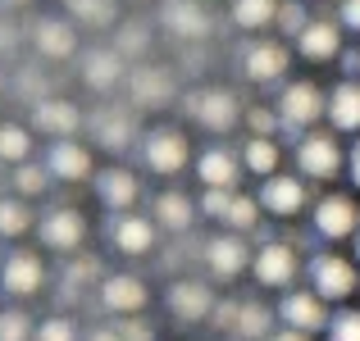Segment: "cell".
I'll return each instance as SVG.
<instances>
[{"mask_svg":"<svg viewBox=\"0 0 360 341\" xmlns=\"http://www.w3.org/2000/svg\"><path fill=\"white\" fill-rule=\"evenodd\" d=\"M274 109H278L283 128L301 137V132H315L319 123L328 119V91L319 87V82H310V78H292V82L278 87Z\"/></svg>","mask_w":360,"mask_h":341,"instance_id":"6da1fadb","label":"cell"},{"mask_svg":"<svg viewBox=\"0 0 360 341\" xmlns=\"http://www.w3.org/2000/svg\"><path fill=\"white\" fill-rule=\"evenodd\" d=\"M292 159H297V173L306 178V182H333V178L347 168V150H342V141H338L333 128H328V132L324 128L301 132Z\"/></svg>","mask_w":360,"mask_h":341,"instance_id":"7a4b0ae2","label":"cell"},{"mask_svg":"<svg viewBox=\"0 0 360 341\" xmlns=\"http://www.w3.org/2000/svg\"><path fill=\"white\" fill-rule=\"evenodd\" d=\"M137 155H141V168L146 173H155V178H178L187 168V159H192V141L183 137L178 128H150V132H141V146H137Z\"/></svg>","mask_w":360,"mask_h":341,"instance_id":"3957f363","label":"cell"},{"mask_svg":"<svg viewBox=\"0 0 360 341\" xmlns=\"http://www.w3.org/2000/svg\"><path fill=\"white\" fill-rule=\"evenodd\" d=\"M306 273H310V287H315L328 305H347L360 291V264L347 260V255H338V250H319Z\"/></svg>","mask_w":360,"mask_h":341,"instance_id":"277c9868","label":"cell"},{"mask_svg":"<svg viewBox=\"0 0 360 341\" xmlns=\"http://www.w3.org/2000/svg\"><path fill=\"white\" fill-rule=\"evenodd\" d=\"M183 109L192 114V123H196V128L214 132V137H224V132H233V128H238V123L246 119L242 100L233 96L229 87H201V91H192V96L183 100Z\"/></svg>","mask_w":360,"mask_h":341,"instance_id":"5b68a950","label":"cell"},{"mask_svg":"<svg viewBox=\"0 0 360 341\" xmlns=\"http://www.w3.org/2000/svg\"><path fill=\"white\" fill-rule=\"evenodd\" d=\"M292 69V51L278 36H255L242 46V78L255 87H283Z\"/></svg>","mask_w":360,"mask_h":341,"instance_id":"8992f818","label":"cell"},{"mask_svg":"<svg viewBox=\"0 0 360 341\" xmlns=\"http://www.w3.org/2000/svg\"><path fill=\"white\" fill-rule=\"evenodd\" d=\"M310 227H315V236H324V241H356L360 232V205L356 196H342V192H328L319 196L315 205H310Z\"/></svg>","mask_w":360,"mask_h":341,"instance_id":"52a82bcc","label":"cell"},{"mask_svg":"<svg viewBox=\"0 0 360 341\" xmlns=\"http://www.w3.org/2000/svg\"><path fill=\"white\" fill-rule=\"evenodd\" d=\"M301 273V250L292 241H260L251 255V278L269 291H292Z\"/></svg>","mask_w":360,"mask_h":341,"instance_id":"ba28073f","label":"cell"},{"mask_svg":"<svg viewBox=\"0 0 360 341\" xmlns=\"http://www.w3.org/2000/svg\"><path fill=\"white\" fill-rule=\"evenodd\" d=\"M37 236L55 255H78L82 241H87V214L73 210V205H55L37 219Z\"/></svg>","mask_w":360,"mask_h":341,"instance_id":"9c48e42d","label":"cell"},{"mask_svg":"<svg viewBox=\"0 0 360 341\" xmlns=\"http://www.w3.org/2000/svg\"><path fill=\"white\" fill-rule=\"evenodd\" d=\"M251 246H246V236L242 232H214L210 241L201 246V260H205V269H210V278L214 282H238L246 269H251Z\"/></svg>","mask_w":360,"mask_h":341,"instance_id":"30bf717a","label":"cell"},{"mask_svg":"<svg viewBox=\"0 0 360 341\" xmlns=\"http://www.w3.org/2000/svg\"><path fill=\"white\" fill-rule=\"evenodd\" d=\"M105 236H110V246H115L119 255H128V260H141V255H150V250L160 246V223L150 219V214H137V210L110 214Z\"/></svg>","mask_w":360,"mask_h":341,"instance_id":"8fae6325","label":"cell"},{"mask_svg":"<svg viewBox=\"0 0 360 341\" xmlns=\"http://www.w3.org/2000/svg\"><path fill=\"white\" fill-rule=\"evenodd\" d=\"M328 300L319 296L315 287H306V291H283V300H278V323L283 328H297V333H310V337H319V333H328Z\"/></svg>","mask_w":360,"mask_h":341,"instance_id":"7c38bea8","label":"cell"},{"mask_svg":"<svg viewBox=\"0 0 360 341\" xmlns=\"http://www.w3.org/2000/svg\"><path fill=\"white\" fill-rule=\"evenodd\" d=\"M165 305H169V314L178 319V323H205V319L214 314V291H210V282L205 278H174L169 282V291H165Z\"/></svg>","mask_w":360,"mask_h":341,"instance_id":"4fadbf2b","label":"cell"},{"mask_svg":"<svg viewBox=\"0 0 360 341\" xmlns=\"http://www.w3.org/2000/svg\"><path fill=\"white\" fill-rule=\"evenodd\" d=\"M41 164L51 168V178H55V182H69V187L91 182V178L101 173V168H96V159H91V146H82L78 137L51 141V146H46V159H41Z\"/></svg>","mask_w":360,"mask_h":341,"instance_id":"5bb4252c","label":"cell"},{"mask_svg":"<svg viewBox=\"0 0 360 341\" xmlns=\"http://www.w3.org/2000/svg\"><path fill=\"white\" fill-rule=\"evenodd\" d=\"M96 300H101L105 314L132 319V314H141V309L150 305V287L137 278V273H105L101 287H96Z\"/></svg>","mask_w":360,"mask_h":341,"instance_id":"9a60e30c","label":"cell"},{"mask_svg":"<svg viewBox=\"0 0 360 341\" xmlns=\"http://www.w3.org/2000/svg\"><path fill=\"white\" fill-rule=\"evenodd\" d=\"M46 287V264L37 250H9L0 260V291L14 300H32Z\"/></svg>","mask_w":360,"mask_h":341,"instance_id":"2e32d148","label":"cell"},{"mask_svg":"<svg viewBox=\"0 0 360 341\" xmlns=\"http://www.w3.org/2000/svg\"><path fill=\"white\" fill-rule=\"evenodd\" d=\"M27 123H32V132H41V137L64 141V137H78L82 109L73 105V100H64V96H37L32 109H27Z\"/></svg>","mask_w":360,"mask_h":341,"instance_id":"e0dca14e","label":"cell"},{"mask_svg":"<svg viewBox=\"0 0 360 341\" xmlns=\"http://www.w3.org/2000/svg\"><path fill=\"white\" fill-rule=\"evenodd\" d=\"M260 205L274 219H297L310 205V182L301 173H274L260 182Z\"/></svg>","mask_w":360,"mask_h":341,"instance_id":"ac0fdd59","label":"cell"},{"mask_svg":"<svg viewBox=\"0 0 360 341\" xmlns=\"http://www.w3.org/2000/svg\"><path fill=\"white\" fill-rule=\"evenodd\" d=\"M160 27L178 41H205L214 32V18L201 0H165L160 5Z\"/></svg>","mask_w":360,"mask_h":341,"instance_id":"d6986e66","label":"cell"},{"mask_svg":"<svg viewBox=\"0 0 360 341\" xmlns=\"http://www.w3.org/2000/svg\"><path fill=\"white\" fill-rule=\"evenodd\" d=\"M128 96L137 109H160L178 96V78L165 69V64H137L128 73Z\"/></svg>","mask_w":360,"mask_h":341,"instance_id":"ffe728a7","label":"cell"},{"mask_svg":"<svg viewBox=\"0 0 360 341\" xmlns=\"http://www.w3.org/2000/svg\"><path fill=\"white\" fill-rule=\"evenodd\" d=\"M91 187H96V201L105 205L110 214H128V210H137V201H141V178L123 164L101 168V173L91 178Z\"/></svg>","mask_w":360,"mask_h":341,"instance_id":"44dd1931","label":"cell"},{"mask_svg":"<svg viewBox=\"0 0 360 341\" xmlns=\"http://www.w3.org/2000/svg\"><path fill=\"white\" fill-rule=\"evenodd\" d=\"M246 164H242V150L233 146H205L196 155V182L201 187H224V192H238Z\"/></svg>","mask_w":360,"mask_h":341,"instance_id":"7402d4cb","label":"cell"},{"mask_svg":"<svg viewBox=\"0 0 360 341\" xmlns=\"http://www.w3.org/2000/svg\"><path fill=\"white\" fill-rule=\"evenodd\" d=\"M342 32H347V27L338 23V18H310L306 32H301L292 46H297V55L306 64H328V60L342 55Z\"/></svg>","mask_w":360,"mask_h":341,"instance_id":"603a6c76","label":"cell"},{"mask_svg":"<svg viewBox=\"0 0 360 341\" xmlns=\"http://www.w3.org/2000/svg\"><path fill=\"white\" fill-rule=\"evenodd\" d=\"M78 73H82V82H87L91 91H115L119 82H128V60L115 51V46H96V51H87L78 60Z\"/></svg>","mask_w":360,"mask_h":341,"instance_id":"cb8c5ba5","label":"cell"},{"mask_svg":"<svg viewBox=\"0 0 360 341\" xmlns=\"http://www.w3.org/2000/svg\"><path fill=\"white\" fill-rule=\"evenodd\" d=\"M32 51L41 60H73L78 55V27H73V18H37Z\"/></svg>","mask_w":360,"mask_h":341,"instance_id":"d4e9b609","label":"cell"},{"mask_svg":"<svg viewBox=\"0 0 360 341\" xmlns=\"http://www.w3.org/2000/svg\"><path fill=\"white\" fill-rule=\"evenodd\" d=\"M91 137H96V146L115 150V155H123V150H132V146H141V132H137L132 109H101L96 119H91Z\"/></svg>","mask_w":360,"mask_h":341,"instance_id":"484cf974","label":"cell"},{"mask_svg":"<svg viewBox=\"0 0 360 341\" xmlns=\"http://www.w3.org/2000/svg\"><path fill=\"white\" fill-rule=\"evenodd\" d=\"M196 214H201V205L187 192H174V187L150 201V219L160 223V232H187V227L196 223Z\"/></svg>","mask_w":360,"mask_h":341,"instance_id":"4316f807","label":"cell"},{"mask_svg":"<svg viewBox=\"0 0 360 341\" xmlns=\"http://www.w3.org/2000/svg\"><path fill=\"white\" fill-rule=\"evenodd\" d=\"M328 128L360 137V78H342L328 91Z\"/></svg>","mask_w":360,"mask_h":341,"instance_id":"83f0119b","label":"cell"},{"mask_svg":"<svg viewBox=\"0 0 360 341\" xmlns=\"http://www.w3.org/2000/svg\"><path fill=\"white\" fill-rule=\"evenodd\" d=\"M278 9H283V0H229V18L242 32H264V27H274L278 23Z\"/></svg>","mask_w":360,"mask_h":341,"instance_id":"f1b7e54d","label":"cell"},{"mask_svg":"<svg viewBox=\"0 0 360 341\" xmlns=\"http://www.w3.org/2000/svg\"><path fill=\"white\" fill-rule=\"evenodd\" d=\"M242 164H246V173H255L260 182H264V178H274V173H283L278 141H274V137H246L242 141Z\"/></svg>","mask_w":360,"mask_h":341,"instance_id":"f546056e","label":"cell"},{"mask_svg":"<svg viewBox=\"0 0 360 341\" xmlns=\"http://www.w3.org/2000/svg\"><path fill=\"white\" fill-rule=\"evenodd\" d=\"M37 232V214L23 196H0V241H18V236Z\"/></svg>","mask_w":360,"mask_h":341,"instance_id":"4dcf8cb0","label":"cell"},{"mask_svg":"<svg viewBox=\"0 0 360 341\" xmlns=\"http://www.w3.org/2000/svg\"><path fill=\"white\" fill-rule=\"evenodd\" d=\"M274 319H278V309L260 305V300H242L238 309V323H233V333H238L242 341H269L278 328H274Z\"/></svg>","mask_w":360,"mask_h":341,"instance_id":"1f68e13d","label":"cell"},{"mask_svg":"<svg viewBox=\"0 0 360 341\" xmlns=\"http://www.w3.org/2000/svg\"><path fill=\"white\" fill-rule=\"evenodd\" d=\"M64 14L78 27H115L119 23V0H64Z\"/></svg>","mask_w":360,"mask_h":341,"instance_id":"d6a6232c","label":"cell"},{"mask_svg":"<svg viewBox=\"0 0 360 341\" xmlns=\"http://www.w3.org/2000/svg\"><path fill=\"white\" fill-rule=\"evenodd\" d=\"M32 159V128L23 123H0V164L18 168Z\"/></svg>","mask_w":360,"mask_h":341,"instance_id":"836d02e7","label":"cell"},{"mask_svg":"<svg viewBox=\"0 0 360 341\" xmlns=\"http://www.w3.org/2000/svg\"><path fill=\"white\" fill-rule=\"evenodd\" d=\"M9 182H14V196H23V201H37V196L51 192V168L41 164V159H27V164H18L14 173H9Z\"/></svg>","mask_w":360,"mask_h":341,"instance_id":"e575fe53","label":"cell"},{"mask_svg":"<svg viewBox=\"0 0 360 341\" xmlns=\"http://www.w3.org/2000/svg\"><path fill=\"white\" fill-rule=\"evenodd\" d=\"M260 214H264V205H260V196H233V205H229V214H224V227L229 232H255L260 227Z\"/></svg>","mask_w":360,"mask_h":341,"instance_id":"d590c367","label":"cell"},{"mask_svg":"<svg viewBox=\"0 0 360 341\" xmlns=\"http://www.w3.org/2000/svg\"><path fill=\"white\" fill-rule=\"evenodd\" d=\"M101 278H105V273H101V264L91 260V255H82V260H69L64 264V291H69L73 296V287H101Z\"/></svg>","mask_w":360,"mask_h":341,"instance_id":"8d00e7d4","label":"cell"},{"mask_svg":"<svg viewBox=\"0 0 360 341\" xmlns=\"http://www.w3.org/2000/svg\"><path fill=\"white\" fill-rule=\"evenodd\" d=\"M146 32H150L146 23H119V27H115V51L123 55V60H137V55H146V51H150V46H146Z\"/></svg>","mask_w":360,"mask_h":341,"instance_id":"74e56055","label":"cell"},{"mask_svg":"<svg viewBox=\"0 0 360 341\" xmlns=\"http://www.w3.org/2000/svg\"><path fill=\"white\" fill-rule=\"evenodd\" d=\"M306 23H310V9H306V0H283V9H278V32L288 36V41H297L301 32H306Z\"/></svg>","mask_w":360,"mask_h":341,"instance_id":"f35d334b","label":"cell"},{"mask_svg":"<svg viewBox=\"0 0 360 341\" xmlns=\"http://www.w3.org/2000/svg\"><path fill=\"white\" fill-rule=\"evenodd\" d=\"M37 337V323L23 314V309H0V341H32Z\"/></svg>","mask_w":360,"mask_h":341,"instance_id":"ab89813d","label":"cell"},{"mask_svg":"<svg viewBox=\"0 0 360 341\" xmlns=\"http://www.w3.org/2000/svg\"><path fill=\"white\" fill-rule=\"evenodd\" d=\"M32 341H82V337H78V323H73L69 314H51V319L37 323V337Z\"/></svg>","mask_w":360,"mask_h":341,"instance_id":"60d3db41","label":"cell"},{"mask_svg":"<svg viewBox=\"0 0 360 341\" xmlns=\"http://www.w3.org/2000/svg\"><path fill=\"white\" fill-rule=\"evenodd\" d=\"M242 123L251 128V137H278V128H283V119H278L274 105H251Z\"/></svg>","mask_w":360,"mask_h":341,"instance_id":"b9f144b4","label":"cell"},{"mask_svg":"<svg viewBox=\"0 0 360 341\" xmlns=\"http://www.w3.org/2000/svg\"><path fill=\"white\" fill-rule=\"evenodd\" d=\"M328 341H360V309H352V305H342L333 319H328V333H324Z\"/></svg>","mask_w":360,"mask_h":341,"instance_id":"7bdbcfd3","label":"cell"},{"mask_svg":"<svg viewBox=\"0 0 360 341\" xmlns=\"http://www.w3.org/2000/svg\"><path fill=\"white\" fill-rule=\"evenodd\" d=\"M233 196H238V192H224V187H205V192H201V201H196V205H201V214H205V219L224 223V214H229Z\"/></svg>","mask_w":360,"mask_h":341,"instance_id":"ee69618b","label":"cell"},{"mask_svg":"<svg viewBox=\"0 0 360 341\" xmlns=\"http://www.w3.org/2000/svg\"><path fill=\"white\" fill-rule=\"evenodd\" d=\"M115 328L123 333V341H155V333L141 323V314H132V319H115Z\"/></svg>","mask_w":360,"mask_h":341,"instance_id":"f6af8a7d","label":"cell"},{"mask_svg":"<svg viewBox=\"0 0 360 341\" xmlns=\"http://www.w3.org/2000/svg\"><path fill=\"white\" fill-rule=\"evenodd\" d=\"M338 23L360 36V0H338Z\"/></svg>","mask_w":360,"mask_h":341,"instance_id":"bcb514c9","label":"cell"},{"mask_svg":"<svg viewBox=\"0 0 360 341\" xmlns=\"http://www.w3.org/2000/svg\"><path fill=\"white\" fill-rule=\"evenodd\" d=\"M347 178H352V187L360 192V137L352 141V150H347Z\"/></svg>","mask_w":360,"mask_h":341,"instance_id":"7dc6e473","label":"cell"},{"mask_svg":"<svg viewBox=\"0 0 360 341\" xmlns=\"http://www.w3.org/2000/svg\"><path fill=\"white\" fill-rule=\"evenodd\" d=\"M82 341H123V333H119L115 323H105V328H91V333L82 337Z\"/></svg>","mask_w":360,"mask_h":341,"instance_id":"c3c4849f","label":"cell"},{"mask_svg":"<svg viewBox=\"0 0 360 341\" xmlns=\"http://www.w3.org/2000/svg\"><path fill=\"white\" fill-rule=\"evenodd\" d=\"M269 341H315V337H310V333H297V328H278Z\"/></svg>","mask_w":360,"mask_h":341,"instance_id":"681fc988","label":"cell"},{"mask_svg":"<svg viewBox=\"0 0 360 341\" xmlns=\"http://www.w3.org/2000/svg\"><path fill=\"white\" fill-rule=\"evenodd\" d=\"M342 64H347V73H352V78H360V51H352Z\"/></svg>","mask_w":360,"mask_h":341,"instance_id":"f907efd6","label":"cell"},{"mask_svg":"<svg viewBox=\"0 0 360 341\" xmlns=\"http://www.w3.org/2000/svg\"><path fill=\"white\" fill-rule=\"evenodd\" d=\"M23 5H32V0H0V9H23Z\"/></svg>","mask_w":360,"mask_h":341,"instance_id":"816d5d0a","label":"cell"},{"mask_svg":"<svg viewBox=\"0 0 360 341\" xmlns=\"http://www.w3.org/2000/svg\"><path fill=\"white\" fill-rule=\"evenodd\" d=\"M352 260L360 264V232H356V241H352Z\"/></svg>","mask_w":360,"mask_h":341,"instance_id":"f5cc1de1","label":"cell"},{"mask_svg":"<svg viewBox=\"0 0 360 341\" xmlns=\"http://www.w3.org/2000/svg\"><path fill=\"white\" fill-rule=\"evenodd\" d=\"M0 87H5V78H0Z\"/></svg>","mask_w":360,"mask_h":341,"instance_id":"db71d44e","label":"cell"}]
</instances>
